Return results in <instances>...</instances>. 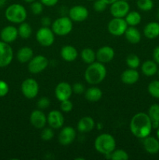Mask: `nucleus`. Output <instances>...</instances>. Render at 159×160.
<instances>
[{"label":"nucleus","mask_w":159,"mask_h":160,"mask_svg":"<svg viewBox=\"0 0 159 160\" xmlns=\"http://www.w3.org/2000/svg\"><path fill=\"white\" fill-rule=\"evenodd\" d=\"M19 36L18 29L14 26H6L1 31L0 33V38L2 41L6 43L9 44L13 42Z\"/></svg>","instance_id":"18"},{"label":"nucleus","mask_w":159,"mask_h":160,"mask_svg":"<svg viewBox=\"0 0 159 160\" xmlns=\"http://www.w3.org/2000/svg\"><path fill=\"white\" fill-rule=\"evenodd\" d=\"M102 97V92L97 87L89 88L85 92L86 99L90 102H98Z\"/></svg>","instance_id":"28"},{"label":"nucleus","mask_w":159,"mask_h":160,"mask_svg":"<svg viewBox=\"0 0 159 160\" xmlns=\"http://www.w3.org/2000/svg\"><path fill=\"white\" fill-rule=\"evenodd\" d=\"M153 58H154V62L159 65V45L155 47L153 51Z\"/></svg>","instance_id":"44"},{"label":"nucleus","mask_w":159,"mask_h":160,"mask_svg":"<svg viewBox=\"0 0 159 160\" xmlns=\"http://www.w3.org/2000/svg\"><path fill=\"white\" fill-rule=\"evenodd\" d=\"M116 147L115 138L110 134H101L94 141V148L97 152L103 155L112 153Z\"/></svg>","instance_id":"3"},{"label":"nucleus","mask_w":159,"mask_h":160,"mask_svg":"<svg viewBox=\"0 0 159 160\" xmlns=\"http://www.w3.org/2000/svg\"><path fill=\"white\" fill-rule=\"evenodd\" d=\"M129 128L135 137L143 139L151 134L153 127L148 114L138 112L131 119Z\"/></svg>","instance_id":"1"},{"label":"nucleus","mask_w":159,"mask_h":160,"mask_svg":"<svg viewBox=\"0 0 159 160\" xmlns=\"http://www.w3.org/2000/svg\"><path fill=\"white\" fill-rule=\"evenodd\" d=\"M137 5L140 10L144 12L151 10L154 7V2L152 0H137Z\"/></svg>","instance_id":"34"},{"label":"nucleus","mask_w":159,"mask_h":160,"mask_svg":"<svg viewBox=\"0 0 159 160\" xmlns=\"http://www.w3.org/2000/svg\"><path fill=\"white\" fill-rule=\"evenodd\" d=\"M30 122L37 129H42L47 123V117L41 110L35 109L30 116Z\"/></svg>","instance_id":"17"},{"label":"nucleus","mask_w":159,"mask_h":160,"mask_svg":"<svg viewBox=\"0 0 159 160\" xmlns=\"http://www.w3.org/2000/svg\"><path fill=\"white\" fill-rule=\"evenodd\" d=\"M156 134H157V139H158V140H159V127L157 128V132H156Z\"/></svg>","instance_id":"48"},{"label":"nucleus","mask_w":159,"mask_h":160,"mask_svg":"<svg viewBox=\"0 0 159 160\" xmlns=\"http://www.w3.org/2000/svg\"><path fill=\"white\" fill-rule=\"evenodd\" d=\"M13 59V51L9 44L0 42V68L9 66Z\"/></svg>","instance_id":"11"},{"label":"nucleus","mask_w":159,"mask_h":160,"mask_svg":"<svg viewBox=\"0 0 159 160\" xmlns=\"http://www.w3.org/2000/svg\"><path fill=\"white\" fill-rule=\"evenodd\" d=\"M157 75H158V77H159V69H158V70H157Z\"/></svg>","instance_id":"51"},{"label":"nucleus","mask_w":159,"mask_h":160,"mask_svg":"<svg viewBox=\"0 0 159 160\" xmlns=\"http://www.w3.org/2000/svg\"><path fill=\"white\" fill-rule=\"evenodd\" d=\"M72 88H73V92H74L75 94H77V95L84 93V92L85 91V88H84V84L80 82L75 83Z\"/></svg>","instance_id":"42"},{"label":"nucleus","mask_w":159,"mask_h":160,"mask_svg":"<svg viewBox=\"0 0 159 160\" xmlns=\"http://www.w3.org/2000/svg\"><path fill=\"white\" fill-rule=\"evenodd\" d=\"M143 148L149 154L155 155L159 152V140L156 138L147 136L143 138Z\"/></svg>","instance_id":"19"},{"label":"nucleus","mask_w":159,"mask_h":160,"mask_svg":"<svg viewBox=\"0 0 159 160\" xmlns=\"http://www.w3.org/2000/svg\"><path fill=\"white\" fill-rule=\"evenodd\" d=\"M158 67L157 64L153 60H147L142 64V73L147 77H152L157 73Z\"/></svg>","instance_id":"26"},{"label":"nucleus","mask_w":159,"mask_h":160,"mask_svg":"<svg viewBox=\"0 0 159 160\" xmlns=\"http://www.w3.org/2000/svg\"><path fill=\"white\" fill-rule=\"evenodd\" d=\"M51 23V20H50V18H48V17H45L41 19V24L43 27H49Z\"/></svg>","instance_id":"45"},{"label":"nucleus","mask_w":159,"mask_h":160,"mask_svg":"<svg viewBox=\"0 0 159 160\" xmlns=\"http://www.w3.org/2000/svg\"><path fill=\"white\" fill-rule=\"evenodd\" d=\"M130 6L127 1L125 0H117L116 2L111 4L110 12L113 17L123 18L129 12Z\"/></svg>","instance_id":"10"},{"label":"nucleus","mask_w":159,"mask_h":160,"mask_svg":"<svg viewBox=\"0 0 159 160\" xmlns=\"http://www.w3.org/2000/svg\"><path fill=\"white\" fill-rule=\"evenodd\" d=\"M124 34L126 40L131 44H138L141 40V34L135 27H128Z\"/></svg>","instance_id":"24"},{"label":"nucleus","mask_w":159,"mask_h":160,"mask_svg":"<svg viewBox=\"0 0 159 160\" xmlns=\"http://www.w3.org/2000/svg\"><path fill=\"white\" fill-rule=\"evenodd\" d=\"M50 106V100L47 97H41L37 101V107L40 109H47Z\"/></svg>","instance_id":"40"},{"label":"nucleus","mask_w":159,"mask_h":160,"mask_svg":"<svg viewBox=\"0 0 159 160\" xmlns=\"http://www.w3.org/2000/svg\"><path fill=\"white\" fill-rule=\"evenodd\" d=\"M140 74L136 69H128L121 74V81L126 84H133L138 81Z\"/></svg>","instance_id":"21"},{"label":"nucleus","mask_w":159,"mask_h":160,"mask_svg":"<svg viewBox=\"0 0 159 160\" xmlns=\"http://www.w3.org/2000/svg\"><path fill=\"white\" fill-rule=\"evenodd\" d=\"M148 93L155 98H159V81H153L148 84Z\"/></svg>","instance_id":"33"},{"label":"nucleus","mask_w":159,"mask_h":160,"mask_svg":"<svg viewBox=\"0 0 159 160\" xmlns=\"http://www.w3.org/2000/svg\"><path fill=\"white\" fill-rule=\"evenodd\" d=\"M127 28V23L123 18L114 17L108 24V31L112 35L114 36H121L124 34Z\"/></svg>","instance_id":"8"},{"label":"nucleus","mask_w":159,"mask_h":160,"mask_svg":"<svg viewBox=\"0 0 159 160\" xmlns=\"http://www.w3.org/2000/svg\"><path fill=\"white\" fill-rule=\"evenodd\" d=\"M107 74V70L104 63L94 62L89 64L84 73V78L88 84L95 85L102 82Z\"/></svg>","instance_id":"2"},{"label":"nucleus","mask_w":159,"mask_h":160,"mask_svg":"<svg viewBox=\"0 0 159 160\" xmlns=\"http://www.w3.org/2000/svg\"><path fill=\"white\" fill-rule=\"evenodd\" d=\"M76 133L73 128L70 126L65 127L61 130L59 135V142L62 145H68L73 143L76 138Z\"/></svg>","instance_id":"14"},{"label":"nucleus","mask_w":159,"mask_h":160,"mask_svg":"<svg viewBox=\"0 0 159 160\" xmlns=\"http://www.w3.org/2000/svg\"><path fill=\"white\" fill-rule=\"evenodd\" d=\"M126 65L131 69H137L140 65V59L137 55L130 54L126 58Z\"/></svg>","instance_id":"32"},{"label":"nucleus","mask_w":159,"mask_h":160,"mask_svg":"<svg viewBox=\"0 0 159 160\" xmlns=\"http://www.w3.org/2000/svg\"><path fill=\"white\" fill-rule=\"evenodd\" d=\"M87 1H94V0H87Z\"/></svg>","instance_id":"53"},{"label":"nucleus","mask_w":159,"mask_h":160,"mask_svg":"<svg viewBox=\"0 0 159 160\" xmlns=\"http://www.w3.org/2000/svg\"><path fill=\"white\" fill-rule=\"evenodd\" d=\"M81 58L85 63L90 64L96 59V53L90 48H86L81 52Z\"/></svg>","instance_id":"30"},{"label":"nucleus","mask_w":159,"mask_h":160,"mask_svg":"<svg viewBox=\"0 0 159 160\" xmlns=\"http://www.w3.org/2000/svg\"><path fill=\"white\" fill-rule=\"evenodd\" d=\"M107 7V4L103 0H95L94 3V9L96 12H103Z\"/></svg>","instance_id":"39"},{"label":"nucleus","mask_w":159,"mask_h":160,"mask_svg":"<svg viewBox=\"0 0 159 160\" xmlns=\"http://www.w3.org/2000/svg\"><path fill=\"white\" fill-rule=\"evenodd\" d=\"M31 34H32V28L29 23L25 22L20 23L18 28V34L20 38L26 39L31 37Z\"/></svg>","instance_id":"31"},{"label":"nucleus","mask_w":159,"mask_h":160,"mask_svg":"<svg viewBox=\"0 0 159 160\" xmlns=\"http://www.w3.org/2000/svg\"><path fill=\"white\" fill-rule=\"evenodd\" d=\"M5 2H6V0H0V7L2 6L5 4Z\"/></svg>","instance_id":"47"},{"label":"nucleus","mask_w":159,"mask_h":160,"mask_svg":"<svg viewBox=\"0 0 159 160\" xmlns=\"http://www.w3.org/2000/svg\"><path fill=\"white\" fill-rule=\"evenodd\" d=\"M44 6H48V7H51V6H55L58 3L59 0H39Z\"/></svg>","instance_id":"43"},{"label":"nucleus","mask_w":159,"mask_h":160,"mask_svg":"<svg viewBox=\"0 0 159 160\" xmlns=\"http://www.w3.org/2000/svg\"><path fill=\"white\" fill-rule=\"evenodd\" d=\"M115 51L110 46H102L97 51L96 59L101 63H108L113 59Z\"/></svg>","instance_id":"16"},{"label":"nucleus","mask_w":159,"mask_h":160,"mask_svg":"<svg viewBox=\"0 0 159 160\" xmlns=\"http://www.w3.org/2000/svg\"><path fill=\"white\" fill-rule=\"evenodd\" d=\"M143 34L149 39H154L159 36V23L150 22L143 28Z\"/></svg>","instance_id":"23"},{"label":"nucleus","mask_w":159,"mask_h":160,"mask_svg":"<svg viewBox=\"0 0 159 160\" xmlns=\"http://www.w3.org/2000/svg\"><path fill=\"white\" fill-rule=\"evenodd\" d=\"M76 160H79V159H82V160H84V158H76V159H75Z\"/></svg>","instance_id":"50"},{"label":"nucleus","mask_w":159,"mask_h":160,"mask_svg":"<svg viewBox=\"0 0 159 160\" xmlns=\"http://www.w3.org/2000/svg\"><path fill=\"white\" fill-rule=\"evenodd\" d=\"M21 92L25 98L33 99L38 94V83L33 78H27L24 80L21 84Z\"/></svg>","instance_id":"7"},{"label":"nucleus","mask_w":159,"mask_h":160,"mask_svg":"<svg viewBox=\"0 0 159 160\" xmlns=\"http://www.w3.org/2000/svg\"><path fill=\"white\" fill-rule=\"evenodd\" d=\"M36 39L41 46L49 47L55 42V33L48 27H42L37 31Z\"/></svg>","instance_id":"6"},{"label":"nucleus","mask_w":159,"mask_h":160,"mask_svg":"<svg viewBox=\"0 0 159 160\" xmlns=\"http://www.w3.org/2000/svg\"><path fill=\"white\" fill-rule=\"evenodd\" d=\"M54 137V131L51 128H47L42 131L41 134V138L44 141H50Z\"/></svg>","instance_id":"37"},{"label":"nucleus","mask_w":159,"mask_h":160,"mask_svg":"<svg viewBox=\"0 0 159 160\" xmlns=\"http://www.w3.org/2000/svg\"><path fill=\"white\" fill-rule=\"evenodd\" d=\"M48 66V59L45 56L38 55L33 57L28 63V70L33 74H37L45 70Z\"/></svg>","instance_id":"9"},{"label":"nucleus","mask_w":159,"mask_h":160,"mask_svg":"<svg viewBox=\"0 0 159 160\" xmlns=\"http://www.w3.org/2000/svg\"><path fill=\"white\" fill-rule=\"evenodd\" d=\"M72 94H73V88L67 82L59 83L55 89V97L60 102L70 99Z\"/></svg>","instance_id":"12"},{"label":"nucleus","mask_w":159,"mask_h":160,"mask_svg":"<svg viewBox=\"0 0 159 160\" xmlns=\"http://www.w3.org/2000/svg\"><path fill=\"white\" fill-rule=\"evenodd\" d=\"M148 116L152 123V127L157 129L159 127V105L153 104L148 109Z\"/></svg>","instance_id":"27"},{"label":"nucleus","mask_w":159,"mask_h":160,"mask_svg":"<svg viewBox=\"0 0 159 160\" xmlns=\"http://www.w3.org/2000/svg\"><path fill=\"white\" fill-rule=\"evenodd\" d=\"M33 56H34V52H33V50L30 47L24 46L22 47L17 52V58L20 62H21V63H26V62H29V61L33 58Z\"/></svg>","instance_id":"25"},{"label":"nucleus","mask_w":159,"mask_h":160,"mask_svg":"<svg viewBox=\"0 0 159 160\" xmlns=\"http://www.w3.org/2000/svg\"><path fill=\"white\" fill-rule=\"evenodd\" d=\"M61 57L66 62H73L78 56V52L73 45H64L60 51Z\"/></svg>","instance_id":"20"},{"label":"nucleus","mask_w":159,"mask_h":160,"mask_svg":"<svg viewBox=\"0 0 159 160\" xmlns=\"http://www.w3.org/2000/svg\"><path fill=\"white\" fill-rule=\"evenodd\" d=\"M95 126L94 120L90 117H84L79 120L77 123V130L80 132L87 133L91 131Z\"/></svg>","instance_id":"22"},{"label":"nucleus","mask_w":159,"mask_h":160,"mask_svg":"<svg viewBox=\"0 0 159 160\" xmlns=\"http://www.w3.org/2000/svg\"><path fill=\"white\" fill-rule=\"evenodd\" d=\"M9 91V87L7 83L0 80V97L6 96Z\"/></svg>","instance_id":"41"},{"label":"nucleus","mask_w":159,"mask_h":160,"mask_svg":"<svg viewBox=\"0 0 159 160\" xmlns=\"http://www.w3.org/2000/svg\"><path fill=\"white\" fill-rule=\"evenodd\" d=\"M5 17L8 21L13 23H21L25 21L27 12L23 6L17 3L8 6L5 12Z\"/></svg>","instance_id":"4"},{"label":"nucleus","mask_w":159,"mask_h":160,"mask_svg":"<svg viewBox=\"0 0 159 160\" xmlns=\"http://www.w3.org/2000/svg\"><path fill=\"white\" fill-rule=\"evenodd\" d=\"M103 1H104L107 5H111L113 2H116L117 0H103Z\"/></svg>","instance_id":"46"},{"label":"nucleus","mask_w":159,"mask_h":160,"mask_svg":"<svg viewBox=\"0 0 159 160\" xmlns=\"http://www.w3.org/2000/svg\"><path fill=\"white\" fill-rule=\"evenodd\" d=\"M44 5L40 1H34L31 2V12L34 15H40L42 12H43Z\"/></svg>","instance_id":"36"},{"label":"nucleus","mask_w":159,"mask_h":160,"mask_svg":"<svg viewBox=\"0 0 159 160\" xmlns=\"http://www.w3.org/2000/svg\"><path fill=\"white\" fill-rule=\"evenodd\" d=\"M24 2H28V3H31L33 2H34L35 0H23Z\"/></svg>","instance_id":"49"},{"label":"nucleus","mask_w":159,"mask_h":160,"mask_svg":"<svg viewBox=\"0 0 159 160\" xmlns=\"http://www.w3.org/2000/svg\"><path fill=\"white\" fill-rule=\"evenodd\" d=\"M51 30L56 35H67L73 30V20L67 17H59L52 23Z\"/></svg>","instance_id":"5"},{"label":"nucleus","mask_w":159,"mask_h":160,"mask_svg":"<svg viewBox=\"0 0 159 160\" xmlns=\"http://www.w3.org/2000/svg\"><path fill=\"white\" fill-rule=\"evenodd\" d=\"M129 159V155L126 151L123 149L114 150L111 153V159L112 160H127Z\"/></svg>","instance_id":"35"},{"label":"nucleus","mask_w":159,"mask_h":160,"mask_svg":"<svg viewBox=\"0 0 159 160\" xmlns=\"http://www.w3.org/2000/svg\"><path fill=\"white\" fill-rule=\"evenodd\" d=\"M125 1H128V0H125Z\"/></svg>","instance_id":"54"},{"label":"nucleus","mask_w":159,"mask_h":160,"mask_svg":"<svg viewBox=\"0 0 159 160\" xmlns=\"http://www.w3.org/2000/svg\"><path fill=\"white\" fill-rule=\"evenodd\" d=\"M73 108V104L70 99L64 100V101L61 102L60 109L62 112H71Z\"/></svg>","instance_id":"38"},{"label":"nucleus","mask_w":159,"mask_h":160,"mask_svg":"<svg viewBox=\"0 0 159 160\" xmlns=\"http://www.w3.org/2000/svg\"><path fill=\"white\" fill-rule=\"evenodd\" d=\"M157 17H158V18H159V10H158V12H157Z\"/></svg>","instance_id":"52"},{"label":"nucleus","mask_w":159,"mask_h":160,"mask_svg":"<svg viewBox=\"0 0 159 160\" xmlns=\"http://www.w3.org/2000/svg\"><path fill=\"white\" fill-rule=\"evenodd\" d=\"M125 17H126L125 20H126L128 26L135 27L137 25L140 24V23L141 22V16L137 11L129 12Z\"/></svg>","instance_id":"29"},{"label":"nucleus","mask_w":159,"mask_h":160,"mask_svg":"<svg viewBox=\"0 0 159 160\" xmlns=\"http://www.w3.org/2000/svg\"><path fill=\"white\" fill-rule=\"evenodd\" d=\"M47 122L52 129H59L64 124V117L59 110H51L47 117Z\"/></svg>","instance_id":"15"},{"label":"nucleus","mask_w":159,"mask_h":160,"mask_svg":"<svg viewBox=\"0 0 159 160\" xmlns=\"http://www.w3.org/2000/svg\"><path fill=\"white\" fill-rule=\"evenodd\" d=\"M88 15V9L83 6H74L69 11L70 18L75 22L84 21L87 19Z\"/></svg>","instance_id":"13"}]
</instances>
